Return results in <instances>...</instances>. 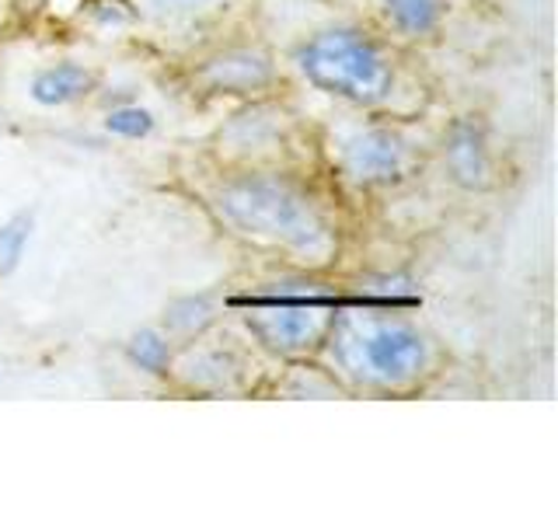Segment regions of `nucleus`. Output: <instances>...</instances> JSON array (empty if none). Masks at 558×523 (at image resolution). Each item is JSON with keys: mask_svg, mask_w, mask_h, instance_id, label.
Segmentation results:
<instances>
[{"mask_svg": "<svg viewBox=\"0 0 558 523\" xmlns=\"http://www.w3.org/2000/svg\"><path fill=\"white\" fill-rule=\"evenodd\" d=\"M217 214L241 238L266 248L290 252L307 262H325L336 252V234L322 206L287 174L244 171L227 179L217 192Z\"/></svg>", "mask_w": 558, "mask_h": 523, "instance_id": "1", "label": "nucleus"}, {"mask_svg": "<svg viewBox=\"0 0 558 523\" xmlns=\"http://www.w3.org/2000/svg\"><path fill=\"white\" fill-rule=\"evenodd\" d=\"M331 366L356 388L395 391L418 380L429 363V342L412 321L380 311H342L328 328Z\"/></svg>", "mask_w": 558, "mask_h": 523, "instance_id": "2", "label": "nucleus"}, {"mask_svg": "<svg viewBox=\"0 0 558 523\" xmlns=\"http://www.w3.org/2000/svg\"><path fill=\"white\" fill-rule=\"evenodd\" d=\"M293 63L318 92L363 109L388 101L395 92V66L388 52L360 28H325L311 35L296 46Z\"/></svg>", "mask_w": 558, "mask_h": 523, "instance_id": "3", "label": "nucleus"}, {"mask_svg": "<svg viewBox=\"0 0 558 523\" xmlns=\"http://www.w3.org/2000/svg\"><path fill=\"white\" fill-rule=\"evenodd\" d=\"M336 301L318 290H262L252 296L244 325L276 356H304L322 349L336 321Z\"/></svg>", "mask_w": 558, "mask_h": 523, "instance_id": "4", "label": "nucleus"}, {"mask_svg": "<svg viewBox=\"0 0 558 523\" xmlns=\"http://www.w3.org/2000/svg\"><path fill=\"white\" fill-rule=\"evenodd\" d=\"M409 161H412V154H409L405 136L388 126H374V130L349 136L339 154L345 179L363 188H380V185L401 182L409 171Z\"/></svg>", "mask_w": 558, "mask_h": 523, "instance_id": "5", "label": "nucleus"}, {"mask_svg": "<svg viewBox=\"0 0 558 523\" xmlns=\"http://www.w3.org/2000/svg\"><path fill=\"white\" fill-rule=\"evenodd\" d=\"M203 92L209 95H258L272 87L276 66L269 60V52L252 49V46H231L220 49L214 57H206L196 74H192Z\"/></svg>", "mask_w": 558, "mask_h": 523, "instance_id": "6", "label": "nucleus"}, {"mask_svg": "<svg viewBox=\"0 0 558 523\" xmlns=\"http://www.w3.org/2000/svg\"><path fill=\"white\" fill-rule=\"evenodd\" d=\"M444 165L461 188L482 192L493 185V150H488L482 122L475 119L453 122L444 139Z\"/></svg>", "mask_w": 558, "mask_h": 523, "instance_id": "7", "label": "nucleus"}, {"mask_svg": "<svg viewBox=\"0 0 558 523\" xmlns=\"http://www.w3.org/2000/svg\"><path fill=\"white\" fill-rule=\"evenodd\" d=\"M241 360L231 349H196V353H185L179 363V377L185 388L203 391V394H220L231 391L241 380Z\"/></svg>", "mask_w": 558, "mask_h": 523, "instance_id": "8", "label": "nucleus"}, {"mask_svg": "<svg viewBox=\"0 0 558 523\" xmlns=\"http://www.w3.org/2000/svg\"><path fill=\"white\" fill-rule=\"evenodd\" d=\"M28 92L35 101L46 105V109H63V105H74L84 95L95 92V70H87L84 63H74V60L52 63L32 77Z\"/></svg>", "mask_w": 558, "mask_h": 523, "instance_id": "9", "label": "nucleus"}, {"mask_svg": "<svg viewBox=\"0 0 558 523\" xmlns=\"http://www.w3.org/2000/svg\"><path fill=\"white\" fill-rule=\"evenodd\" d=\"M380 11L395 32L409 35V39H426L440 28L447 0H380Z\"/></svg>", "mask_w": 558, "mask_h": 523, "instance_id": "10", "label": "nucleus"}, {"mask_svg": "<svg viewBox=\"0 0 558 523\" xmlns=\"http://www.w3.org/2000/svg\"><path fill=\"white\" fill-rule=\"evenodd\" d=\"M217 296L214 293H196V296H182V301L168 304L165 311V336H179V339H199L203 331L217 321Z\"/></svg>", "mask_w": 558, "mask_h": 523, "instance_id": "11", "label": "nucleus"}, {"mask_svg": "<svg viewBox=\"0 0 558 523\" xmlns=\"http://www.w3.org/2000/svg\"><path fill=\"white\" fill-rule=\"evenodd\" d=\"M126 360L150 377H165L171 370V342L165 331L144 328L126 342Z\"/></svg>", "mask_w": 558, "mask_h": 523, "instance_id": "12", "label": "nucleus"}, {"mask_svg": "<svg viewBox=\"0 0 558 523\" xmlns=\"http://www.w3.org/2000/svg\"><path fill=\"white\" fill-rule=\"evenodd\" d=\"M32 227H35L32 214H14L11 220L0 223V279L22 266V255L32 241Z\"/></svg>", "mask_w": 558, "mask_h": 523, "instance_id": "13", "label": "nucleus"}, {"mask_svg": "<svg viewBox=\"0 0 558 523\" xmlns=\"http://www.w3.org/2000/svg\"><path fill=\"white\" fill-rule=\"evenodd\" d=\"M154 126H157L154 112L140 109V105H116V109L105 115V130L122 139H144L154 133Z\"/></svg>", "mask_w": 558, "mask_h": 523, "instance_id": "14", "label": "nucleus"}, {"mask_svg": "<svg viewBox=\"0 0 558 523\" xmlns=\"http://www.w3.org/2000/svg\"><path fill=\"white\" fill-rule=\"evenodd\" d=\"M147 4H150L157 14H192V11L206 8L209 0H147Z\"/></svg>", "mask_w": 558, "mask_h": 523, "instance_id": "15", "label": "nucleus"}]
</instances>
